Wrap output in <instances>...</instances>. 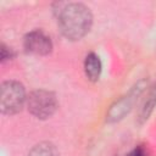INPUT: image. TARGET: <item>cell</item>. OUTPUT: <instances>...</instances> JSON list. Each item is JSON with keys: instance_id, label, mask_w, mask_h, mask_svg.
I'll list each match as a JSON object with an SVG mask.
<instances>
[{"instance_id": "4", "label": "cell", "mask_w": 156, "mask_h": 156, "mask_svg": "<svg viewBox=\"0 0 156 156\" xmlns=\"http://www.w3.org/2000/svg\"><path fill=\"white\" fill-rule=\"evenodd\" d=\"M23 45L27 52L34 55H48L52 50L50 37L41 30H33L24 37Z\"/></svg>"}, {"instance_id": "6", "label": "cell", "mask_w": 156, "mask_h": 156, "mask_svg": "<svg viewBox=\"0 0 156 156\" xmlns=\"http://www.w3.org/2000/svg\"><path fill=\"white\" fill-rule=\"evenodd\" d=\"M84 72H85V76L89 80L95 82L99 79L100 73H101V62H100V58L98 55L91 52L85 57Z\"/></svg>"}, {"instance_id": "8", "label": "cell", "mask_w": 156, "mask_h": 156, "mask_svg": "<svg viewBox=\"0 0 156 156\" xmlns=\"http://www.w3.org/2000/svg\"><path fill=\"white\" fill-rule=\"evenodd\" d=\"M28 156H60L56 146L49 141L37 144L28 154Z\"/></svg>"}, {"instance_id": "7", "label": "cell", "mask_w": 156, "mask_h": 156, "mask_svg": "<svg viewBox=\"0 0 156 156\" xmlns=\"http://www.w3.org/2000/svg\"><path fill=\"white\" fill-rule=\"evenodd\" d=\"M156 106V83L151 87L149 94H147V98L139 112V117H138V121L139 123H144L145 121H147V118L150 117V115L152 113L154 108Z\"/></svg>"}, {"instance_id": "2", "label": "cell", "mask_w": 156, "mask_h": 156, "mask_svg": "<svg viewBox=\"0 0 156 156\" xmlns=\"http://www.w3.org/2000/svg\"><path fill=\"white\" fill-rule=\"evenodd\" d=\"M26 101L24 87L16 80H6L0 88V107L5 115H15L22 110Z\"/></svg>"}, {"instance_id": "9", "label": "cell", "mask_w": 156, "mask_h": 156, "mask_svg": "<svg viewBox=\"0 0 156 156\" xmlns=\"http://www.w3.org/2000/svg\"><path fill=\"white\" fill-rule=\"evenodd\" d=\"M127 156H147V152H146L145 147H143V146H138V147L133 149Z\"/></svg>"}, {"instance_id": "5", "label": "cell", "mask_w": 156, "mask_h": 156, "mask_svg": "<svg viewBox=\"0 0 156 156\" xmlns=\"http://www.w3.org/2000/svg\"><path fill=\"white\" fill-rule=\"evenodd\" d=\"M143 89H144V82L138 83V84L129 91L128 95L123 96L121 100H118V101L110 108V111H108V113H107V119L111 121V122H115V121H118V119L123 118V116L127 115V113L130 111V108H132V106H133V104H134L136 96L140 95V93H141Z\"/></svg>"}, {"instance_id": "10", "label": "cell", "mask_w": 156, "mask_h": 156, "mask_svg": "<svg viewBox=\"0 0 156 156\" xmlns=\"http://www.w3.org/2000/svg\"><path fill=\"white\" fill-rule=\"evenodd\" d=\"M11 57V52L9 50V48H6L4 44L1 45V61H6Z\"/></svg>"}, {"instance_id": "1", "label": "cell", "mask_w": 156, "mask_h": 156, "mask_svg": "<svg viewBox=\"0 0 156 156\" xmlns=\"http://www.w3.org/2000/svg\"><path fill=\"white\" fill-rule=\"evenodd\" d=\"M93 17L87 6L79 2L65 5L57 16V24L61 33L69 40L82 39L90 29Z\"/></svg>"}, {"instance_id": "3", "label": "cell", "mask_w": 156, "mask_h": 156, "mask_svg": "<svg viewBox=\"0 0 156 156\" xmlns=\"http://www.w3.org/2000/svg\"><path fill=\"white\" fill-rule=\"evenodd\" d=\"M29 112L40 119H46L54 115L57 108V100L54 93L48 90H35L27 100Z\"/></svg>"}]
</instances>
